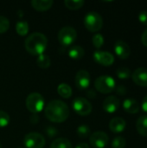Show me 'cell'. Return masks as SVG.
<instances>
[{
	"label": "cell",
	"instance_id": "1",
	"mask_svg": "<svg viewBox=\"0 0 147 148\" xmlns=\"http://www.w3.org/2000/svg\"><path fill=\"white\" fill-rule=\"evenodd\" d=\"M46 118L54 123H62L69 116V108L68 105L59 100L49 101L44 109Z\"/></svg>",
	"mask_w": 147,
	"mask_h": 148
},
{
	"label": "cell",
	"instance_id": "2",
	"mask_svg": "<svg viewBox=\"0 0 147 148\" xmlns=\"http://www.w3.org/2000/svg\"><path fill=\"white\" fill-rule=\"evenodd\" d=\"M48 45V39L44 34L34 32L30 34L24 42V47L27 52L32 56H40L43 54Z\"/></svg>",
	"mask_w": 147,
	"mask_h": 148
},
{
	"label": "cell",
	"instance_id": "3",
	"mask_svg": "<svg viewBox=\"0 0 147 148\" xmlns=\"http://www.w3.org/2000/svg\"><path fill=\"white\" fill-rule=\"evenodd\" d=\"M95 89L101 94H110L115 90L116 82L110 75H101L94 82Z\"/></svg>",
	"mask_w": 147,
	"mask_h": 148
},
{
	"label": "cell",
	"instance_id": "4",
	"mask_svg": "<svg viewBox=\"0 0 147 148\" xmlns=\"http://www.w3.org/2000/svg\"><path fill=\"white\" fill-rule=\"evenodd\" d=\"M86 29L90 32H97L101 29L103 26L102 16L95 11H90L86 14L83 19Z\"/></svg>",
	"mask_w": 147,
	"mask_h": 148
},
{
	"label": "cell",
	"instance_id": "5",
	"mask_svg": "<svg viewBox=\"0 0 147 148\" xmlns=\"http://www.w3.org/2000/svg\"><path fill=\"white\" fill-rule=\"evenodd\" d=\"M25 104H26L27 109L29 112L36 114L40 113L41 111H42V109L44 108L45 103H44V99L41 94L31 93L27 96Z\"/></svg>",
	"mask_w": 147,
	"mask_h": 148
},
{
	"label": "cell",
	"instance_id": "6",
	"mask_svg": "<svg viewBox=\"0 0 147 148\" xmlns=\"http://www.w3.org/2000/svg\"><path fill=\"white\" fill-rule=\"evenodd\" d=\"M77 38L76 30L71 26L62 28L58 33V40L62 47H68L75 42Z\"/></svg>",
	"mask_w": 147,
	"mask_h": 148
},
{
	"label": "cell",
	"instance_id": "7",
	"mask_svg": "<svg viewBox=\"0 0 147 148\" xmlns=\"http://www.w3.org/2000/svg\"><path fill=\"white\" fill-rule=\"evenodd\" d=\"M73 110L81 116L89 115L92 112V104L83 97H76L72 102Z\"/></svg>",
	"mask_w": 147,
	"mask_h": 148
},
{
	"label": "cell",
	"instance_id": "8",
	"mask_svg": "<svg viewBox=\"0 0 147 148\" xmlns=\"http://www.w3.org/2000/svg\"><path fill=\"white\" fill-rule=\"evenodd\" d=\"M23 144L26 148H43L46 140L41 134L31 132L24 136Z\"/></svg>",
	"mask_w": 147,
	"mask_h": 148
},
{
	"label": "cell",
	"instance_id": "9",
	"mask_svg": "<svg viewBox=\"0 0 147 148\" xmlns=\"http://www.w3.org/2000/svg\"><path fill=\"white\" fill-rule=\"evenodd\" d=\"M109 137L102 131H97L93 133L89 138V143L94 148H105L108 144Z\"/></svg>",
	"mask_w": 147,
	"mask_h": 148
},
{
	"label": "cell",
	"instance_id": "10",
	"mask_svg": "<svg viewBox=\"0 0 147 148\" xmlns=\"http://www.w3.org/2000/svg\"><path fill=\"white\" fill-rule=\"evenodd\" d=\"M75 86L79 90H87L91 82L90 74L84 69L79 70L75 79Z\"/></svg>",
	"mask_w": 147,
	"mask_h": 148
},
{
	"label": "cell",
	"instance_id": "11",
	"mask_svg": "<svg viewBox=\"0 0 147 148\" xmlns=\"http://www.w3.org/2000/svg\"><path fill=\"white\" fill-rule=\"evenodd\" d=\"M94 59L98 64L105 67L111 66L114 62V56H113V54L107 51L96 50L94 53Z\"/></svg>",
	"mask_w": 147,
	"mask_h": 148
},
{
	"label": "cell",
	"instance_id": "12",
	"mask_svg": "<svg viewBox=\"0 0 147 148\" xmlns=\"http://www.w3.org/2000/svg\"><path fill=\"white\" fill-rule=\"evenodd\" d=\"M114 52L120 59L126 60L130 56L131 49L130 46L125 41L118 40L114 43Z\"/></svg>",
	"mask_w": 147,
	"mask_h": 148
},
{
	"label": "cell",
	"instance_id": "13",
	"mask_svg": "<svg viewBox=\"0 0 147 148\" xmlns=\"http://www.w3.org/2000/svg\"><path fill=\"white\" fill-rule=\"evenodd\" d=\"M132 79L133 82L140 87H147V69L146 68H138L132 73Z\"/></svg>",
	"mask_w": 147,
	"mask_h": 148
},
{
	"label": "cell",
	"instance_id": "14",
	"mask_svg": "<svg viewBox=\"0 0 147 148\" xmlns=\"http://www.w3.org/2000/svg\"><path fill=\"white\" fill-rule=\"evenodd\" d=\"M120 105V101L119 98L114 95H110L104 100L102 107L105 112L108 114H113L119 109Z\"/></svg>",
	"mask_w": 147,
	"mask_h": 148
},
{
	"label": "cell",
	"instance_id": "15",
	"mask_svg": "<svg viewBox=\"0 0 147 148\" xmlns=\"http://www.w3.org/2000/svg\"><path fill=\"white\" fill-rule=\"evenodd\" d=\"M126 127V121L121 117H114L109 122V129L114 134L122 133Z\"/></svg>",
	"mask_w": 147,
	"mask_h": 148
},
{
	"label": "cell",
	"instance_id": "16",
	"mask_svg": "<svg viewBox=\"0 0 147 148\" xmlns=\"http://www.w3.org/2000/svg\"><path fill=\"white\" fill-rule=\"evenodd\" d=\"M123 109L128 114H134L139 112L140 106L136 100L133 98H127L123 101Z\"/></svg>",
	"mask_w": 147,
	"mask_h": 148
},
{
	"label": "cell",
	"instance_id": "17",
	"mask_svg": "<svg viewBox=\"0 0 147 148\" xmlns=\"http://www.w3.org/2000/svg\"><path fill=\"white\" fill-rule=\"evenodd\" d=\"M54 2L52 0H32L31 5L37 11H46L49 10Z\"/></svg>",
	"mask_w": 147,
	"mask_h": 148
},
{
	"label": "cell",
	"instance_id": "18",
	"mask_svg": "<svg viewBox=\"0 0 147 148\" xmlns=\"http://www.w3.org/2000/svg\"><path fill=\"white\" fill-rule=\"evenodd\" d=\"M136 129L141 136L147 137V115H142L138 118L136 121Z\"/></svg>",
	"mask_w": 147,
	"mask_h": 148
},
{
	"label": "cell",
	"instance_id": "19",
	"mask_svg": "<svg viewBox=\"0 0 147 148\" xmlns=\"http://www.w3.org/2000/svg\"><path fill=\"white\" fill-rule=\"evenodd\" d=\"M68 56L74 60H80L85 56V50L81 46L75 45L68 49Z\"/></svg>",
	"mask_w": 147,
	"mask_h": 148
},
{
	"label": "cell",
	"instance_id": "20",
	"mask_svg": "<svg viewBox=\"0 0 147 148\" xmlns=\"http://www.w3.org/2000/svg\"><path fill=\"white\" fill-rule=\"evenodd\" d=\"M57 92L60 96L64 99H68L72 95V88L67 83H61L57 87Z\"/></svg>",
	"mask_w": 147,
	"mask_h": 148
},
{
	"label": "cell",
	"instance_id": "21",
	"mask_svg": "<svg viewBox=\"0 0 147 148\" xmlns=\"http://www.w3.org/2000/svg\"><path fill=\"white\" fill-rule=\"evenodd\" d=\"M50 148H73L71 142L65 138L55 139L50 145Z\"/></svg>",
	"mask_w": 147,
	"mask_h": 148
},
{
	"label": "cell",
	"instance_id": "22",
	"mask_svg": "<svg viewBox=\"0 0 147 148\" xmlns=\"http://www.w3.org/2000/svg\"><path fill=\"white\" fill-rule=\"evenodd\" d=\"M29 23L24 20L18 21L16 24V31L21 36H24L28 34L29 29Z\"/></svg>",
	"mask_w": 147,
	"mask_h": 148
},
{
	"label": "cell",
	"instance_id": "23",
	"mask_svg": "<svg viewBox=\"0 0 147 148\" xmlns=\"http://www.w3.org/2000/svg\"><path fill=\"white\" fill-rule=\"evenodd\" d=\"M50 63H51V60L49 56L45 54H42L38 56L36 58V64L41 69H48L50 66Z\"/></svg>",
	"mask_w": 147,
	"mask_h": 148
},
{
	"label": "cell",
	"instance_id": "24",
	"mask_svg": "<svg viewBox=\"0 0 147 148\" xmlns=\"http://www.w3.org/2000/svg\"><path fill=\"white\" fill-rule=\"evenodd\" d=\"M76 134L81 139H86V138H88L91 134V129H90V127L88 125L82 124V125H81V126H79L77 127Z\"/></svg>",
	"mask_w": 147,
	"mask_h": 148
},
{
	"label": "cell",
	"instance_id": "25",
	"mask_svg": "<svg viewBox=\"0 0 147 148\" xmlns=\"http://www.w3.org/2000/svg\"><path fill=\"white\" fill-rule=\"evenodd\" d=\"M85 2L83 0H66L64 2L65 6L72 10H76L81 9L84 5Z\"/></svg>",
	"mask_w": 147,
	"mask_h": 148
},
{
	"label": "cell",
	"instance_id": "26",
	"mask_svg": "<svg viewBox=\"0 0 147 148\" xmlns=\"http://www.w3.org/2000/svg\"><path fill=\"white\" fill-rule=\"evenodd\" d=\"M116 75H117L118 78H120L121 80H126L132 76V72H131L130 69L127 67H120L117 69Z\"/></svg>",
	"mask_w": 147,
	"mask_h": 148
},
{
	"label": "cell",
	"instance_id": "27",
	"mask_svg": "<svg viewBox=\"0 0 147 148\" xmlns=\"http://www.w3.org/2000/svg\"><path fill=\"white\" fill-rule=\"evenodd\" d=\"M92 42L93 45L96 48V49H101L103 44H104V37L101 34L97 33L95 35L93 36L92 37Z\"/></svg>",
	"mask_w": 147,
	"mask_h": 148
},
{
	"label": "cell",
	"instance_id": "28",
	"mask_svg": "<svg viewBox=\"0 0 147 148\" xmlns=\"http://www.w3.org/2000/svg\"><path fill=\"white\" fill-rule=\"evenodd\" d=\"M126 145V140L122 136L115 137L112 141V148H125Z\"/></svg>",
	"mask_w": 147,
	"mask_h": 148
},
{
	"label": "cell",
	"instance_id": "29",
	"mask_svg": "<svg viewBox=\"0 0 147 148\" xmlns=\"http://www.w3.org/2000/svg\"><path fill=\"white\" fill-rule=\"evenodd\" d=\"M10 29V20L3 16H0V34L5 33Z\"/></svg>",
	"mask_w": 147,
	"mask_h": 148
},
{
	"label": "cell",
	"instance_id": "30",
	"mask_svg": "<svg viewBox=\"0 0 147 148\" xmlns=\"http://www.w3.org/2000/svg\"><path fill=\"white\" fill-rule=\"evenodd\" d=\"M10 123V115L3 111L0 110V127H5Z\"/></svg>",
	"mask_w": 147,
	"mask_h": 148
},
{
	"label": "cell",
	"instance_id": "31",
	"mask_svg": "<svg viewBox=\"0 0 147 148\" xmlns=\"http://www.w3.org/2000/svg\"><path fill=\"white\" fill-rule=\"evenodd\" d=\"M45 132H46L47 135H48L49 137H50V138H54V137H55V136L58 134L57 129H55V128L53 127H48L46 128Z\"/></svg>",
	"mask_w": 147,
	"mask_h": 148
},
{
	"label": "cell",
	"instance_id": "32",
	"mask_svg": "<svg viewBox=\"0 0 147 148\" xmlns=\"http://www.w3.org/2000/svg\"><path fill=\"white\" fill-rule=\"evenodd\" d=\"M139 21L144 24V25H147V11L146 10H143L140 11L139 14Z\"/></svg>",
	"mask_w": 147,
	"mask_h": 148
},
{
	"label": "cell",
	"instance_id": "33",
	"mask_svg": "<svg viewBox=\"0 0 147 148\" xmlns=\"http://www.w3.org/2000/svg\"><path fill=\"white\" fill-rule=\"evenodd\" d=\"M141 43L147 48V29L144 30L141 35Z\"/></svg>",
	"mask_w": 147,
	"mask_h": 148
},
{
	"label": "cell",
	"instance_id": "34",
	"mask_svg": "<svg viewBox=\"0 0 147 148\" xmlns=\"http://www.w3.org/2000/svg\"><path fill=\"white\" fill-rule=\"evenodd\" d=\"M116 93L120 95H125L126 94V88L124 86L120 85L116 88Z\"/></svg>",
	"mask_w": 147,
	"mask_h": 148
},
{
	"label": "cell",
	"instance_id": "35",
	"mask_svg": "<svg viewBox=\"0 0 147 148\" xmlns=\"http://www.w3.org/2000/svg\"><path fill=\"white\" fill-rule=\"evenodd\" d=\"M86 95H87V97H88L90 99H94L96 97V92H95V90H94L92 88L88 89L86 92Z\"/></svg>",
	"mask_w": 147,
	"mask_h": 148
},
{
	"label": "cell",
	"instance_id": "36",
	"mask_svg": "<svg viewBox=\"0 0 147 148\" xmlns=\"http://www.w3.org/2000/svg\"><path fill=\"white\" fill-rule=\"evenodd\" d=\"M29 121L32 123V124H36V123H38V121H39V117H38V115L37 114H32L31 116H30V118H29Z\"/></svg>",
	"mask_w": 147,
	"mask_h": 148
},
{
	"label": "cell",
	"instance_id": "37",
	"mask_svg": "<svg viewBox=\"0 0 147 148\" xmlns=\"http://www.w3.org/2000/svg\"><path fill=\"white\" fill-rule=\"evenodd\" d=\"M141 108L143 109L144 112H146L147 114V95L144 97L143 101H142V104H141Z\"/></svg>",
	"mask_w": 147,
	"mask_h": 148
},
{
	"label": "cell",
	"instance_id": "38",
	"mask_svg": "<svg viewBox=\"0 0 147 148\" xmlns=\"http://www.w3.org/2000/svg\"><path fill=\"white\" fill-rule=\"evenodd\" d=\"M75 148H90V147L87 143H80L75 147Z\"/></svg>",
	"mask_w": 147,
	"mask_h": 148
},
{
	"label": "cell",
	"instance_id": "39",
	"mask_svg": "<svg viewBox=\"0 0 147 148\" xmlns=\"http://www.w3.org/2000/svg\"><path fill=\"white\" fill-rule=\"evenodd\" d=\"M0 148H2V146H1V143H0Z\"/></svg>",
	"mask_w": 147,
	"mask_h": 148
}]
</instances>
